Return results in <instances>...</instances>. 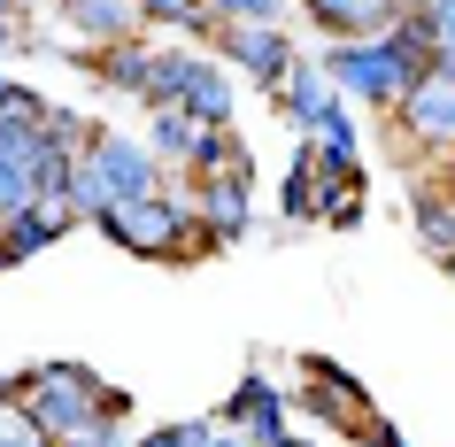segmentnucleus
Returning <instances> with one entry per match:
<instances>
[{
    "mask_svg": "<svg viewBox=\"0 0 455 447\" xmlns=\"http://www.w3.org/2000/svg\"><path fill=\"white\" fill-rule=\"evenodd\" d=\"M16 409H24L31 432H47L54 447H70L85 432H100V424H124L132 417V394L108 386L100 371H85V363H31Z\"/></svg>",
    "mask_w": 455,
    "mask_h": 447,
    "instance_id": "obj_1",
    "label": "nucleus"
},
{
    "mask_svg": "<svg viewBox=\"0 0 455 447\" xmlns=\"http://www.w3.org/2000/svg\"><path fill=\"white\" fill-rule=\"evenodd\" d=\"M108 247H124V255L140 262H201V232H193V201L178 186L163 193H140V201H100L93 216H85Z\"/></svg>",
    "mask_w": 455,
    "mask_h": 447,
    "instance_id": "obj_2",
    "label": "nucleus"
},
{
    "mask_svg": "<svg viewBox=\"0 0 455 447\" xmlns=\"http://www.w3.org/2000/svg\"><path fill=\"white\" fill-rule=\"evenodd\" d=\"M140 108H186L193 124H232L240 116V100H232V70L216 62L209 47H170L155 39V77H147V100Z\"/></svg>",
    "mask_w": 455,
    "mask_h": 447,
    "instance_id": "obj_3",
    "label": "nucleus"
},
{
    "mask_svg": "<svg viewBox=\"0 0 455 447\" xmlns=\"http://www.w3.org/2000/svg\"><path fill=\"white\" fill-rule=\"evenodd\" d=\"M316 70L332 77V93L347 100V108H394L402 85L417 77L386 31H371V39H324V47H316Z\"/></svg>",
    "mask_w": 455,
    "mask_h": 447,
    "instance_id": "obj_4",
    "label": "nucleus"
},
{
    "mask_svg": "<svg viewBox=\"0 0 455 447\" xmlns=\"http://www.w3.org/2000/svg\"><path fill=\"white\" fill-rule=\"evenodd\" d=\"M77 178H85L100 201H140V193H163L170 186L163 155H155L147 140H132V132H108V124L85 132V147H77Z\"/></svg>",
    "mask_w": 455,
    "mask_h": 447,
    "instance_id": "obj_5",
    "label": "nucleus"
},
{
    "mask_svg": "<svg viewBox=\"0 0 455 447\" xmlns=\"http://www.w3.org/2000/svg\"><path fill=\"white\" fill-rule=\"evenodd\" d=\"M386 116H394V132H402V147H417L425 163H448L455 155V70L409 77L402 100H394Z\"/></svg>",
    "mask_w": 455,
    "mask_h": 447,
    "instance_id": "obj_6",
    "label": "nucleus"
},
{
    "mask_svg": "<svg viewBox=\"0 0 455 447\" xmlns=\"http://www.w3.org/2000/svg\"><path fill=\"white\" fill-rule=\"evenodd\" d=\"M209 54H216L232 77H247L255 93H270V85L293 70V54H301V47H293L286 24H224V31L209 39Z\"/></svg>",
    "mask_w": 455,
    "mask_h": 447,
    "instance_id": "obj_7",
    "label": "nucleus"
},
{
    "mask_svg": "<svg viewBox=\"0 0 455 447\" xmlns=\"http://www.w3.org/2000/svg\"><path fill=\"white\" fill-rule=\"evenodd\" d=\"M186 201H193L201 255H224V247H240V239L255 232V201H247V186L232 178V170H216V178H193Z\"/></svg>",
    "mask_w": 455,
    "mask_h": 447,
    "instance_id": "obj_8",
    "label": "nucleus"
},
{
    "mask_svg": "<svg viewBox=\"0 0 455 447\" xmlns=\"http://www.w3.org/2000/svg\"><path fill=\"white\" fill-rule=\"evenodd\" d=\"M62 232H77V216L62 209V201H24V209L0 216V262H8V270H24V262H39Z\"/></svg>",
    "mask_w": 455,
    "mask_h": 447,
    "instance_id": "obj_9",
    "label": "nucleus"
},
{
    "mask_svg": "<svg viewBox=\"0 0 455 447\" xmlns=\"http://www.w3.org/2000/svg\"><path fill=\"white\" fill-rule=\"evenodd\" d=\"M332 100H339V93H332V77L316 70V54H293V70L270 85V108L286 116L293 140H309L316 124H324V108H332Z\"/></svg>",
    "mask_w": 455,
    "mask_h": 447,
    "instance_id": "obj_10",
    "label": "nucleus"
},
{
    "mask_svg": "<svg viewBox=\"0 0 455 447\" xmlns=\"http://www.w3.org/2000/svg\"><path fill=\"white\" fill-rule=\"evenodd\" d=\"M409 232L432 262L455 255V178H409Z\"/></svg>",
    "mask_w": 455,
    "mask_h": 447,
    "instance_id": "obj_11",
    "label": "nucleus"
},
{
    "mask_svg": "<svg viewBox=\"0 0 455 447\" xmlns=\"http://www.w3.org/2000/svg\"><path fill=\"white\" fill-rule=\"evenodd\" d=\"M54 24L70 39H85V47H116V39L140 31V8L132 0H54Z\"/></svg>",
    "mask_w": 455,
    "mask_h": 447,
    "instance_id": "obj_12",
    "label": "nucleus"
},
{
    "mask_svg": "<svg viewBox=\"0 0 455 447\" xmlns=\"http://www.w3.org/2000/svg\"><path fill=\"white\" fill-rule=\"evenodd\" d=\"M301 16L316 39H371L402 16V0H301Z\"/></svg>",
    "mask_w": 455,
    "mask_h": 447,
    "instance_id": "obj_13",
    "label": "nucleus"
},
{
    "mask_svg": "<svg viewBox=\"0 0 455 447\" xmlns=\"http://www.w3.org/2000/svg\"><path fill=\"white\" fill-rule=\"evenodd\" d=\"M255 417H293L286 386H278L270 371H240V386L224 394V409H216V424H224V432H247Z\"/></svg>",
    "mask_w": 455,
    "mask_h": 447,
    "instance_id": "obj_14",
    "label": "nucleus"
},
{
    "mask_svg": "<svg viewBox=\"0 0 455 447\" xmlns=\"http://www.w3.org/2000/svg\"><path fill=\"white\" fill-rule=\"evenodd\" d=\"M132 8H140V31H155V39H193V47H209L216 31H224L201 0H132Z\"/></svg>",
    "mask_w": 455,
    "mask_h": 447,
    "instance_id": "obj_15",
    "label": "nucleus"
},
{
    "mask_svg": "<svg viewBox=\"0 0 455 447\" xmlns=\"http://www.w3.org/2000/svg\"><path fill=\"white\" fill-rule=\"evenodd\" d=\"M193 132H201V124H193L186 108H147V132H140V140L155 147V155H163V170L178 178V163L193 155Z\"/></svg>",
    "mask_w": 455,
    "mask_h": 447,
    "instance_id": "obj_16",
    "label": "nucleus"
},
{
    "mask_svg": "<svg viewBox=\"0 0 455 447\" xmlns=\"http://www.w3.org/2000/svg\"><path fill=\"white\" fill-rule=\"evenodd\" d=\"M278 216L286 224H316V178H309V140H293V163L278 178Z\"/></svg>",
    "mask_w": 455,
    "mask_h": 447,
    "instance_id": "obj_17",
    "label": "nucleus"
},
{
    "mask_svg": "<svg viewBox=\"0 0 455 447\" xmlns=\"http://www.w3.org/2000/svg\"><path fill=\"white\" fill-rule=\"evenodd\" d=\"M363 216H371V193H363V186L316 201V224H324V232H363Z\"/></svg>",
    "mask_w": 455,
    "mask_h": 447,
    "instance_id": "obj_18",
    "label": "nucleus"
},
{
    "mask_svg": "<svg viewBox=\"0 0 455 447\" xmlns=\"http://www.w3.org/2000/svg\"><path fill=\"white\" fill-rule=\"evenodd\" d=\"M216 24H286V0H201Z\"/></svg>",
    "mask_w": 455,
    "mask_h": 447,
    "instance_id": "obj_19",
    "label": "nucleus"
},
{
    "mask_svg": "<svg viewBox=\"0 0 455 447\" xmlns=\"http://www.w3.org/2000/svg\"><path fill=\"white\" fill-rule=\"evenodd\" d=\"M24 201H39V193H31V170H24V155H8V147H0V216L24 209Z\"/></svg>",
    "mask_w": 455,
    "mask_h": 447,
    "instance_id": "obj_20",
    "label": "nucleus"
},
{
    "mask_svg": "<svg viewBox=\"0 0 455 447\" xmlns=\"http://www.w3.org/2000/svg\"><path fill=\"white\" fill-rule=\"evenodd\" d=\"M309 140H324V147H363V124H355V108H347V100H332V108H324V124H316Z\"/></svg>",
    "mask_w": 455,
    "mask_h": 447,
    "instance_id": "obj_21",
    "label": "nucleus"
},
{
    "mask_svg": "<svg viewBox=\"0 0 455 447\" xmlns=\"http://www.w3.org/2000/svg\"><path fill=\"white\" fill-rule=\"evenodd\" d=\"M240 440H247V447H293V440H301V432H293L286 417H255V424H247V432H240Z\"/></svg>",
    "mask_w": 455,
    "mask_h": 447,
    "instance_id": "obj_22",
    "label": "nucleus"
},
{
    "mask_svg": "<svg viewBox=\"0 0 455 447\" xmlns=\"http://www.w3.org/2000/svg\"><path fill=\"white\" fill-rule=\"evenodd\" d=\"M0 447H54V440H47V432H31L24 409H0Z\"/></svg>",
    "mask_w": 455,
    "mask_h": 447,
    "instance_id": "obj_23",
    "label": "nucleus"
},
{
    "mask_svg": "<svg viewBox=\"0 0 455 447\" xmlns=\"http://www.w3.org/2000/svg\"><path fill=\"white\" fill-rule=\"evenodd\" d=\"M355 447H409V440H402V424H394V417H379V409H371V417H363V432H355Z\"/></svg>",
    "mask_w": 455,
    "mask_h": 447,
    "instance_id": "obj_24",
    "label": "nucleus"
},
{
    "mask_svg": "<svg viewBox=\"0 0 455 447\" xmlns=\"http://www.w3.org/2000/svg\"><path fill=\"white\" fill-rule=\"evenodd\" d=\"M0 108H8V116H31V124H39L47 93H39V85H16V77H8V100H0Z\"/></svg>",
    "mask_w": 455,
    "mask_h": 447,
    "instance_id": "obj_25",
    "label": "nucleus"
},
{
    "mask_svg": "<svg viewBox=\"0 0 455 447\" xmlns=\"http://www.w3.org/2000/svg\"><path fill=\"white\" fill-rule=\"evenodd\" d=\"M24 24L31 16H0V54H24Z\"/></svg>",
    "mask_w": 455,
    "mask_h": 447,
    "instance_id": "obj_26",
    "label": "nucleus"
},
{
    "mask_svg": "<svg viewBox=\"0 0 455 447\" xmlns=\"http://www.w3.org/2000/svg\"><path fill=\"white\" fill-rule=\"evenodd\" d=\"M70 447H124V424H100V432H85V440H70Z\"/></svg>",
    "mask_w": 455,
    "mask_h": 447,
    "instance_id": "obj_27",
    "label": "nucleus"
},
{
    "mask_svg": "<svg viewBox=\"0 0 455 447\" xmlns=\"http://www.w3.org/2000/svg\"><path fill=\"white\" fill-rule=\"evenodd\" d=\"M193 447H247V440H240V432H224V424H209V432H201Z\"/></svg>",
    "mask_w": 455,
    "mask_h": 447,
    "instance_id": "obj_28",
    "label": "nucleus"
},
{
    "mask_svg": "<svg viewBox=\"0 0 455 447\" xmlns=\"http://www.w3.org/2000/svg\"><path fill=\"white\" fill-rule=\"evenodd\" d=\"M0 16H31V8H24V0H0Z\"/></svg>",
    "mask_w": 455,
    "mask_h": 447,
    "instance_id": "obj_29",
    "label": "nucleus"
},
{
    "mask_svg": "<svg viewBox=\"0 0 455 447\" xmlns=\"http://www.w3.org/2000/svg\"><path fill=\"white\" fill-rule=\"evenodd\" d=\"M0 100H8V54H0Z\"/></svg>",
    "mask_w": 455,
    "mask_h": 447,
    "instance_id": "obj_30",
    "label": "nucleus"
},
{
    "mask_svg": "<svg viewBox=\"0 0 455 447\" xmlns=\"http://www.w3.org/2000/svg\"><path fill=\"white\" fill-rule=\"evenodd\" d=\"M24 8H54V0H24Z\"/></svg>",
    "mask_w": 455,
    "mask_h": 447,
    "instance_id": "obj_31",
    "label": "nucleus"
},
{
    "mask_svg": "<svg viewBox=\"0 0 455 447\" xmlns=\"http://www.w3.org/2000/svg\"><path fill=\"white\" fill-rule=\"evenodd\" d=\"M440 270H448V278H455V255H448V262H440Z\"/></svg>",
    "mask_w": 455,
    "mask_h": 447,
    "instance_id": "obj_32",
    "label": "nucleus"
},
{
    "mask_svg": "<svg viewBox=\"0 0 455 447\" xmlns=\"http://www.w3.org/2000/svg\"><path fill=\"white\" fill-rule=\"evenodd\" d=\"M293 447H324V440H293Z\"/></svg>",
    "mask_w": 455,
    "mask_h": 447,
    "instance_id": "obj_33",
    "label": "nucleus"
},
{
    "mask_svg": "<svg viewBox=\"0 0 455 447\" xmlns=\"http://www.w3.org/2000/svg\"><path fill=\"white\" fill-rule=\"evenodd\" d=\"M448 178H455V155H448Z\"/></svg>",
    "mask_w": 455,
    "mask_h": 447,
    "instance_id": "obj_34",
    "label": "nucleus"
},
{
    "mask_svg": "<svg viewBox=\"0 0 455 447\" xmlns=\"http://www.w3.org/2000/svg\"><path fill=\"white\" fill-rule=\"evenodd\" d=\"M448 70H455V62H448Z\"/></svg>",
    "mask_w": 455,
    "mask_h": 447,
    "instance_id": "obj_35",
    "label": "nucleus"
}]
</instances>
